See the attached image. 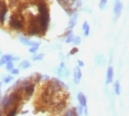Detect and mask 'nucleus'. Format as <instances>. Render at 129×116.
<instances>
[{
    "label": "nucleus",
    "instance_id": "obj_1",
    "mask_svg": "<svg viewBox=\"0 0 129 116\" xmlns=\"http://www.w3.org/2000/svg\"><path fill=\"white\" fill-rule=\"evenodd\" d=\"M38 10H39V14L37 17H38L39 27L41 29L42 34H45L50 26V12L48 5L43 0H40V1H38Z\"/></svg>",
    "mask_w": 129,
    "mask_h": 116
},
{
    "label": "nucleus",
    "instance_id": "obj_2",
    "mask_svg": "<svg viewBox=\"0 0 129 116\" xmlns=\"http://www.w3.org/2000/svg\"><path fill=\"white\" fill-rule=\"evenodd\" d=\"M9 27L12 29V30L21 31L24 29V20H23L19 14L13 13V14H11V17H10Z\"/></svg>",
    "mask_w": 129,
    "mask_h": 116
},
{
    "label": "nucleus",
    "instance_id": "obj_3",
    "mask_svg": "<svg viewBox=\"0 0 129 116\" xmlns=\"http://www.w3.org/2000/svg\"><path fill=\"white\" fill-rule=\"evenodd\" d=\"M54 73L56 74L58 77H69L70 71H69V69L66 67L65 62H64V61L61 62L60 65H58V66H56V67L54 69Z\"/></svg>",
    "mask_w": 129,
    "mask_h": 116
},
{
    "label": "nucleus",
    "instance_id": "obj_4",
    "mask_svg": "<svg viewBox=\"0 0 129 116\" xmlns=\"http://www.w3.org/2000/svg\"><path fill=\"white\" fill-rule=\"evenodd\" d=\"M122 9H124V6H122V2L120 1V0H115V5H114V20L118 19V18L120 17V14H121L122 12Z\"/></svg>",
    "mask_w": 129,
    "mask_h": 116
},
{
    "label": "nucleus",
    "instance_id": "obj_5",
    "mask_svg": "<svg viewBox=\"0 0 129 116\" xmlns=\"http://www.w3.org/2000/svg\"><path fill=\"white\" fill-rule=\"evenodd\" d=\"M18 40H19V42L23 44V45H25V47H40V43L39 42H36V41H31L29 38L27 37H22V35H20V37L18 38Z\"/></svg>",
    "mask_w": 129,
    "mask_h": 116
},
{
    "label": "nucleus",
    "instance_id": "obj_6",
    "mask_svg": "<svg viewBox=\"0 0 129 116\" xmlns=\"http://www.w3.org/2000/svg\"><path fill=\"white\" fill-rule=\"evenodd\" d=\"M82 76H83V74H82L81 67L76 65V66L74 67V70H73V82H74V84H76V85L80 84Z\"/></svg>",
    "mask_w": 129,
    "mask_h": 116
},
{
    "label": "nucleus",
    "instance_id": "obj_7",
    "mask_svg": "<svg viewBox=\"0 0 129 116\" xmlns=\"http://www.w3.org/2000/svg\"><path fill=\"white\" fill-rule=\"evenodd\" d=\"M114 75H115V72H114V67L109 65L107 67V71H106V81H105V84L106 85H109L113 83L114 81Z\"/></svg>",
    "mask_w": 129,
    "mask_h": 116
},
{
    "label": "nucleus",
    "instance_id": "obj_8",
    "mask_svg": "<svg viewBox=\"0 0 129 116\" xmlns=\"http://www.w3.org/2000/svg\"><path fill=\"white\" fill-rule=\"evenodd\" d=\"M78 20V13H75L70 18V21L67 23V30H73V29L76 27V23H77Z\"/></svg>",
    "mask_w": 129,
    "mask_h": 116
},
{
    "label": "nucleus",
    "instance_id": "obj_9",
    "mask_svg": "<svg viewBox=\"0 0 129 116\" xmlns=\"http://www.w3.org/2000/svg\"><path fill=\"white\" fill-rule=\"evenodd\" d=\"M34 88H36V83H30L28 86H25L24 88H23V93L25 94V96L30 97L32 94L34 93Z\"/></svg>",
    "mask_w": 129,
    "mask_h": 116
},
{
    "label": "nucleus",
    "instance_id": "obj_10",
    "mask_svg": "<svg viewBox=\"0 0 129 116\" xmlns=\"http://www.w3.org/2000/svg\"><path fill=\"white\" fill-rule=\"evenodd\" d=\"M77 102L80 103L82 107H87V97L84 93H78L77 94Z\"/></svg>",
    "mask_w": 129,
    "mask_h": 116
},
{
    "label": "nucleus",
    "instance_id": "obj_11",
    "mask_svg": "<svg viewBox=\"0 0 129 116\" xmlns=\"http://www.w3.org/2000/svg\"><path fill=\"white\" fill-rule=\"evenodd\" d=\"M74 37H75V35H74V32H73V30H67L65 33H64V42H65L66 44L72 43Z\"/></svg>",
    "mask_w": 129,
    "mask_h": 116
},
{
    "label": "nucleus",
    "instance_id": "obj_12",
    "mask_svg": "<svg viewBox=\"0 0 129 116\" xmlns=\"http://www.w3.org/2000/svg\"><path fill=\"white\" fill-rule=\"evenodd\" d=\"M82 31H83V34H84L85 38L89 37V34H90V26H89V23L87 21L83 22V25H82Z\"/></svg>",
    "mask_w": 129,
    "mask_h": 116
},
{
    "label": "nucleus",
    "instance_id": "obj_13",
    "mask_svg": "<svg viewBox=\"0 0 129 116\" xmlns=\"http://www.w3.org/2000/svg\"><path fill=\"white\" fill-rule=\"evenodd\" d=\"M94 61H95V64L97 65V66H102V65L105 64V56L102 54V53H98V54H96L95 59H94Z\"/></svg>",
    "mask_w": 129,
    "mask_h": 116
},
{
    "label": "nucleus",
    "instance_id": "obj_14",
    "mask_svg": "<svg viewBox=\"0 0 129 116\" xmlns=\"http://www.w3.org/2000/svg\"><path fill=\"white\" fill-rule=\"evenodd\" d=\"M7 13H8V7H7V6H5L2 9H0V25H1V26L5 23Z\"/></svg>",
    "mask_w": 129,
    "mask_h": 116
},
{
    "label": "nucleus",
    "instance_id": "obj_15",
    "mask_svg": "<svg viewBox=\"0 0 129 116\" xmlns=\"http://www.w3.org/2000/svg\"><path fill=\"white\" fill-rule=\"evenodd\" d=\"M63 116H80L76 112V107H73V108H67L65 112H64Z\"/></svg>",
    "mask_w": 129,
    "mask_h": 116
},
{
    "label": "nucleus",
    "instance_id": "obj_16",
    "mask_svg": "<svg viewBox=\"0 0 129 116\" xmlns=\"http://www.w3.org/2000/svg\"><path fill=\"white\" fill-rule=\"evenodd\" d=\"M29 67H31V62L28 61V60H23L20 62L19 64V69L20 70H27L29 69Z\"/></svg>",
    "mask_w": 129,
    "mask_h": 116
},
{
    "label": "nucleus",
    "instance_id": "obj_17",
    "mask_svg": "<svg viewBox=\"0 0 129 116\" xmlns=\"http://www.w3.org/2000/svg\"><path fill=\"white\" fill-rule=\"evenodd\" d=\"M114 92H115L116 95H120L121 93V87H120V82L117 80V81L114 82Z\"/></svg>",
    "mask_w": 129,
    "mask_h": 116
},
{
    "label": "nucleus",
    "instance_id": "obj_18",
    "mask_svg": "<svg viewBox=\"0 0 129 116\" xmlns=\"http://www.w3.org/2000/svg\"><path fill=\"white\" fill-rule=\"evenodd\" d=\"M0 59H1L5 64L8 63V62H11V61L13 62V55L12 54H4V55H1Z\"/></svg>",
    "mask_w": 129,
    "mask_h": 116
},
{
    "label": "nucleus",
    "instance_id": "obj_19",
    "mask_svg": "<svg viewBox=\"0 0 129 116\" xmlns=\"http://www.w3.org/2000/svg\"><path fill=\"white\" fill-rule=\"evenodd\" d=\"M31 79H32V81H33V83H38L43 79V75L40 73H34L33 75H31Z\"/></svg>",
    "mask_w": 129,
    "mask_h": 116
},
{
    "label": "nucleus",
    "instance_id": "obj_20",
    "mask_svg": "<svg viewBox=\"0 0 129 116\" xmlns=\"http://www.w3.org/2000/svg\"><path fill=\"white\" fill-rule=\"evenodd\" d=\"M13 81V75H11V74H9V75H4V77H2V83H5V84H9V83H11Z\"/></svg>",
    "mask_w": 129,
    "mask_h": 116
},
{
    "label": "nucleus",
    "instance_id": "obj_21",
    "mask_svg": "<svg viewBox=\"0 0 129 116\" xmlns=\"http://www.w3.org/2000/svg\"><path fill=\"white\" fill-rule=\"evenodd\" d=\"M43 58H44V54H43V53H39V54L37 53V54H34L33 56H32V61L39 62V61H42Z\"/></svg>",
    "mask_w": 129,
    "mask_h": 116
},
{
    "label": "nucleus",
    "instance_id": "obj_22",
    "mask_svg": "<svg viewBox=\"0 0 129 116\" xmlns=\"http://www.w3.org/2000/svg\"><path fill=\"white\" fill-rule=\"evenodd\" d=\"M17 114H18V105H16V106H13L12 108L10 109L9 112H8V114L7 116H16Z\"/></svg>",
    "mask_w": 129,
    "mask_h": 116
},
{
    "label": "nucleus",
    "instance_id": "obj_23",
    "mask_svg": "<svg viewBox=\"0 0 129 116\" xmlns=\"http://www.w3.org/2000/svg\"><path fill=\"white\" fill-rule=\"evenodd\" d=\"M72 43L74 44V47H78V45H80V44L82 43L81 37H78V35H75L74 39H73V41H72Z\"/></svg>",
    "mask_w": 129,
    "mask_h": 116
},
{
    "label": "nucleus",
    "instance_id": "obj_24",
    "mask_svg": "<svg viewBox=\"0 0 129 116\" xmlns=\"http://www.w3.org/2000/svg\"><path fill=\"white\" fill-rule=\"evenodd\" d=\"M6 71H8V72H11L13 69H14V64H13V62L11 61V62H8V63H6Z\"/></svg>",
    "mask_w": 129,
    "mask_h": 116
},
{
    "label": "nucleus",
    "instance_id": "obj_25",
    "mask_svg": "<svg viewBox=\"0 0 129 116\" xmlns=\"http://www.w3.org/2000/svg\"><path fill=\"white\" fill-rule=\"evenodd\" d=\"M38 50H39V47H30L29 48V53H31V54H37L38 53Z\"/></svg>",
    "mask_w": 129,
    "mask_h": 116
},
{
    "label": "nucleus",
    "instance_id": "obj_26",
    "mask_svg": "<svg viewBox=\"0 0 129 116\" xmlns=\"http://www.w3.org/2000/svg\"><path fill=\"white\" fill-rule=\"evenodd\" d=\"M107 1L108 0H99V9L101 10H104L105 7H106V5H107Z\"/></svg>",
    "mask_w": 129,
    "mask_h": 116
},
{
    "label": "nucleus",
    "instance_id": "obj_27",
    "mask_svg": "<svg viewBox=\"0 0 129 116\" xmlns=\"http://www.w3.org/2000/svg\"><path fill=\"white\" fill-rule=\"evenodd\" d=\"M76 112H77V114L78 115H83L84 114V107H82L81 105H78V106H76Z\"/></svg>",
    "mask_w": 129,
    "mask_h": 116
},
{
    "label": "nucleus",
    "instance_id": "obj_28",
    "mask_svg": "<svg viewBox=\"0 0 129 116\" xmlns=\"http://www.w3.org/2000/svg\"><path fill=\"white\" fill-rule=\"evenodd\" d=\"M78 52V48L77 47H74L73 49L70 51V55H74V54H76V53Z\"/></svg>",
    "mask_w": 129,
    "mask_h": 116
},
{
    "label": "nucleus",
    "instance_id": "obj_29",
    "mask_svg": "<svg viewBox=\"0 0 129 116\" xmlns=\"http://www.w3.org/2000/svg\"><path fill=\"white\" fill-rule=\"evenodd\" d=\"M19 73H20V69H17V67H14V69L10 72L11 75H18Z\"/></svg>",
    "mask_w": 129,
    "mask_h": 116
},
{
    "label": "nucleus",
    "instance_id": "obj_30",
    "mask_svg": "<svg viewBox=\"0 0 129 116\" xmlns=\"http://www.w3.org/2000/svg\"><path fill=\"white\" fill-rule=\"evenodd\" d=\"M85 65V63L82 60H77V66H80V67H83Z\"/></svg>",
    "mask_w": 129,
    "mask_h": 116
},
{
    "label": "nucleus",
    "instance_id": "obj_31",
    "mask_svg": "<svg viewBox=\"0 0 129 116\" xmlns=\"http://www.w3.org/2000/svg\"><path fill=\"white\" fill-rule=\"evenodd\" d=\"M6 6V2L4 1V0H0V9H2Z\"/></svg>",
    "mask_w": 129,
    "mask_h": 116
},
{
    "label": "nucleus",
    "instance_id": "obj_32",
    "mask_svg": "<svg viewBox=\"0 0 129 116\" xmlns=\"http://www.w3.org/2000/svg\"><path fill=\"white\" fill-rule=\"evenodd\" d=\"M19 59H20L19 56H14V55H13V62H16V61H19Z\"/></svg>",
    "mask_w": 129,
    "mask_h": 116
},
{
    "label": "nucleus",
    "instance_id": "obj_33",
    "mask_svg": "<svg viewBox=\"0 0 129 116\" xmlns=\"http://www.w3.org/2000/svg\"><path fill=\"white\" fill-rule=\"evenodd\" d=\"M2 65H5V63H4V62H2V60H1V59H0V67H1Z\"/></svg>",
    "mask_w": 129,
    "mask_h": 116
},
{
    "label": "nucleus",
    "instance_id": "obj_34",
    "mask_svg": "<svg viewBox=\"0 0 129 116\" xmlns=\"http://www.w3.org/2000/svg\"><path fill=\"white\" fill-rule=\"evenodd\" d=\"M0 95H1V82H0Z\"/></svg>",
    "mask_w": 129,
    "mask_h": 116
},
{
    "label": "nucleus",
    "instance_id": "obj_35",
    "mask_svg": "<svg viewBox=\"0 0 129 116\" xmlns=\"http://www.w3.org/2000/svg\"><path fill=\"white\" fill-rule=\"evenodd\" d=\"M0 58H1V50H0Z\"/></svg>",
    "mask_w": 129,
    "mask_h": 116
},
{
    "label": "nucleus",
    "instance_id": "obj_36",
    "mask_svg": "<svg viewBox=\"0 0 129 116\" xmlns=\"http://www.w3.org/2000/svg\"><path fill=\"white\" fill-rule=\"evenodd\" d=\"M0 106H1V101H0Z\"/></svg>",
    "mask_w": 129,
    "mask_h": 116
}]
</instances>
